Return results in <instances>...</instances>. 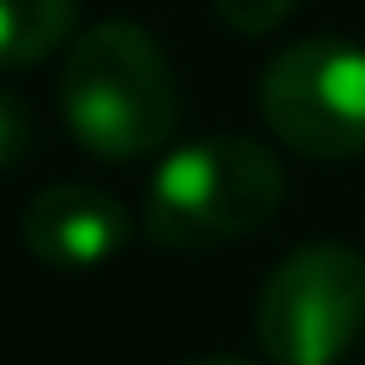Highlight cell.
<instances>
[{
    "label": "cell",
    "instance_id": "cell-1",
    "mask_svg": "<svg viewBox=\"0 0 365 365\" xmlns=\"http://www.w3.org/2000/svg\"><path fill=\"white\" fill-rule=\"evenodd\" d=\"M59 113L103 161H140L178 129V81L156 38L135 22H97L59 70Z\"/></svg>",
    "mask_w": 365,
    "mask_h": 365
},
{
    "label": "cell",
    "instance_id": "cell-2",
    "mask_svg": "<svg viewBox=\"0 0 365 365\" xmlns=\"http://www.w3.org/2000/svg\"><path fill=\"white\" fill-rule=\"evenodd\" d=\"M285 199V172L258 140L215 135L172 150L150 178L145 226L172 252H205L269 226Z\"/></svg>",
    "mask_w": 365,
    "mask_h": 365
},
{
    "label": "cell",
    "instance_id": "cell-3",
    "mask_svg": "<svg viewBox=\"0 0 365 365\" xmlns=\"http://www.w3.org/2000/svg\"><path fill=\"white\" fill-rule=\"evenodd\" d=\"M365 333V258L312 242L269 274L258 296V344L279 365H339Z\"/></svg>",
    "mask_w": 365,
    "mask_h": 365
},
{
    "label": "cell",
    "instance_id": "cell-4",
    "mask_svg": "<svg viewBox=\"0 0 365 365\" xmlns=\"http://www.w3.org/2000/svg\"><path fill=\"white\" fill-rule=\"evenodd\" d=\"M263 118L312 161L365 150V48L349 38H301L279 48L263 70Z\"/></svg>",
    "mask_w": 365,
    "mask_h": 365
},
{
    "label": "cell",
    "instance_id": "cell-5",
    "mask_svg": "<svg viewBox=\"0 0 365 365\" xmlns=\"http://www.w3.org/2000/svg\"><path fill=\"white\" fill-rule=\"evenodd\" d=\"M22 247L48 269H97L129 242V215L113 194L86 182H54L27 199Z\"/></svg>",
    "mask_w": 365,
    "mask_h": 365
},
{
    "label": "cell",
    "instance_id": "cell-6",
    "mask_svg": "<svg viewBox=\"0 0 365 365\" xmlns=\"http://www.w3.org/2000/svg\"><path fill=\"white\" fill-rule=\"evenodd\" d=\"M76 33V0H0V70H27Z\"/></svg>",
    "mask_w": 365,
    "mask_h": 365
},
{
    "label": "cell",
    "instance_id": "cell-7",
    "mask_svg": "<svg viewBox=\"0 0 365 365\" xmlns=\"http://www.w3.org/2000/svg\"><path fill=\"white\" fill-rule=\"evenodd\" d=\"M210 6H215V16L231 27V33H242V38L274 33V27L296 11V0H210Z\"/></svg>",
    "mask_w": 365,
    "mask_h": 365
},
{
    "label": "cell",
    "instance_id": "cell-8",
    "mask_svg": "<svg viewBox=\"0 0 365 365\" xmlns=\"http://www.w3.org/2000/svg\"><path fill=\"white\" fill-rule=\"evenodd\" d=\"M27 145H33V113L16 91L0 86V172H11L27 156Z\"/></svg>",
    "mask_w": 365,
    "mask_h": 365
},
{
    "label": "cell",
    "instance_id": "cell-9",
    "mask_svg": "<svg viewBox=\"0 0 365 365\" xmlns=\"http://www.w3.org/2000/svg\"><path fill=\"white\" fill-rule=\"evenodd\" d=\"M182 365H247V360H237V354H194V360H182Z\"/></svg>",
    "mask_w": 365,
    "mask_h": 365
}]
</instances>
